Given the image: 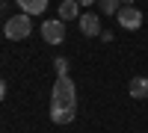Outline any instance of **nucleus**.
I'll use <instances>...</instances> for the list:
<instances>
[{"label":"nucleus","mask_w":148,"mask_h":133,"mask_svg":"<svg viewBox=\"0 0 148 133\" xmlns=\"http://www.w3.org/2000/svg\"><path fill=\"white\" fill-rule=\"evenodd\" d=\"M3 33H6V39L12 42H21V39H27V35L33 33V21L27 12H21V15H9L6 24H3Z\"/></svg>","instance_id":"obj_2"},{"label":"nucleus","mask_w":148,"mask_h":133,"mask_svg":"<svg viewBox=\"0 0 148 133\" xmlns=\"http://www.w3.org/2000/svg\"><path fill=\"white\" fill-rule=\"evenodd\" d=\"M21 6V12H27V15H42L47 9V0H15Z\"/></svg>","instance_id":"obj_9"},{"label":"nucleus","mask_w":148,"mask_h":133,"mask_svg":"<svg viewBox=\"0 0 148 133\" xmlns=\"http://www.w3.org/2000/svg\"><path fill=\"white\" fill-rule=\"evenodd\" d=\"M77 27H80L83 35H101L104 33L101 30V18H98L95 12H83V15L77 18Z\"/></svg>","instance_id":"obj_5"},{"label":"nucleus","mask_w":148,"mask_h":133,"mask_svg":"<svg viewBox=\"0 0 148 133\" xmlns=\"http://www.w3.org/2000/svg\"><path fill=\"white\" fill-rule=\"evenodd\" d=\"M51 104H56V106H77V86H74V80L68 74L56 77L53 92H51Z\"/></svg>","instance_id":"obj_1"},{"label":"nucleus","mask_w":148,"mask_h":133,"mask_svg":"<svg viewBox=\"0 0 148 133\" xmlns=\"http://www.w3.org/2000/svg\"><path fill=\"white\" fill-rule=\"evenodd\" d=\"M116 18H119V27L121 30H139L142 27V12L136 6H121L116 12Z\"/></svg>","instance_id":"obj_4"},{"label":"nucleus","mask_w":148,"mask_h":133,"mask_svg":"<svg viewBox=\"0 0 148 133\" xmlns=\"http://www.w3.org/2000/svg\"><path fill=\"white\" fill-rule=\"evenodd\" d=\"M56 18H62V21H77V18H80V3H77V0H62Z\"/></svg>","instance_id":"obj_8"},{"label":"nucleus","mask_w":148,"mask_h":133,"mask_svg":"<svg viewBox=\"0 0 148 133\" xmlns=\"http://www.w3.org/2000/svg\"><path fill=\"white\" fill-rule=\"evenodd\" d=\"M80 6H89V3H98V0H77Z\"/></svg>","instance_id":"obj_13"},{"label":"nucleus","mask_w":148,"mask_h":133,"mask_svg":"<svg viewBox=\"0 0 148 133\" xmlns=\"http://www.w3.org/2000/svg\"><path fill=\"white\" fill-rule=\"evenodd\" d=\"M127 92H130L133 101H145V98H148V77H130Z\"/></svg>","instance_id":"obj_7"},{"label":"nucleus","mask_w":148,"mask_h":133,"mask_svg":"<svg viewBox=\"0 0 148 133\" xmlns=\"http://www.w3.org/2000/svg\"><path fill=\"white\" fill-rule=\"evenodd\" d=\"M98 6H101V12H104V15H116V12L121 9V3H119V0H98Z\"/></svg>","instance_id":"obj_10"},{"label":"nucleus","mask_w":148,"mask_h":133,"mask_svg":"<svg viewBox=\"0 0 148 133\" xmlns=\"http://www.w3.org/2000/svg\"><path fill=\"white\" fill-rule=\"evenodd\" d=\"M53 71H56V77H65L68 74V59L65 56H56L53 59Z\"/></svg>","instance_id":"obj_11"},{"label":"nucleus","mask_w":148,"mask_h":133,"mask_svg":"<svg viewBox=\"0 0 148 133\" xmlns=\"http://www.w3.org/2000/svg\"><path fill=\"white\" fill-rule=\"evenodd\" d=\"M119 3H121V6H133V0H119Z\"/></svg>","instance_id":"obj_14"},{"label":"nucleus","mask_w":148,"mask_h":133,"mask_svg":"<svg viewBox=\"0 0 148 133\" xmlns=\"http://www.w3.org/2000/svg\"><path fill=\"white\" fill-rule=\"evenodd\" d=\"M42 39H45L47 44H62V42H65V21H62V18L42 21Z\"/></svg>","instance_id":"obj_3"},{"label":"nucleus","mask_w":148,"mask_h":133,"mask_svg":"<svg viewBox=\"0 0 148 133\" xmlns=\"http://www.w3.org/2000/svg\"><path fill=\"white\" fill-rule=\"evenodd\" d=\"M74 115H77V106H56V104H51V121L53 124H71Z\"/></svg>","instance_id":"obj_6"},{"label":"nucleus","mask_w":148,"mask_h":133,"mask_svg":"<svg viewBox=\"0 0 148 133\" xmlns=\"http://www.w3.org/2000/svg\"><path fill=\"white\" fill-rule=\"evenodd\" d=\"M3 98H6V83L0 80V101H3Z\"/></svg>","instance_id":"obj_12"}]
</instances>
